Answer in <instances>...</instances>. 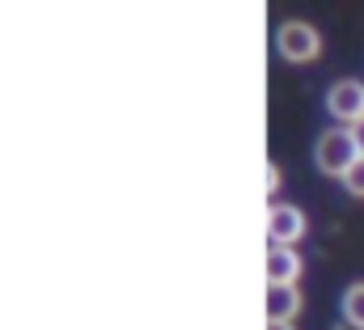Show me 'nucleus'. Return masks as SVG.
I'll use <instances>...</instances> for the list:
<instances>
[{"instance_id":"nucleus-8","label":"nucleus","mask_w":364,"mask_h":330,"mask_svg":"<svg viewBox=\"0 0 364 330\" xmlns=\"http://www.w3.org/2000/svg\"><path fill=\"white\" fill-rule=\"evenodd\" d=\"M343 186H348V195H356V199H364V157L348 174H343Z\"/></svg>"},{"instance_id":"nucleus-4","label":"nucleus","mask_w":364,"mask_h":330,"mask_svg":"<svg viewBox=\"0 0 364 330\" xmlns=\"http://www.w3.org/2000/svg\"><path fill=\"white\" fill-rule=\"evenodd\" d=\"M301 233H305L301 208H288V203H272L267 208V238H272V246H292V242H301Z\"/></svg>"},{"instance_id":"nucleus-2","label":"nucleus","mask_w":364,"mask_h":330,"mask_svg":"<svg viewBox=\"0 0 364 330\" xmlns=\"http://www.w3.org/2000/svg\"><path fill=\"white\" fill-rule=\"evenodd\" d=\"M275 51H279L288 64H309V60H318L322 38H318V30L305 26V21H284V26L275 30Z\"/></svg>"},{"instance_id":"nucleus-7","label":"nucleus","mask_w":364,"mask_h":330,"mask_svg":"<svg viewBox=\"0 0 364 330\" xmlns=\"http://www.w3.org/2000/svg\"><path fill=\"white\" fill-rule=\"evenodd\" d=\"M343 322L364 330V284H352V288L343 292Z\"/></svg>"},{"instance_id":"nucleus-5","label":"nucleus","mask_w":364,"mask_h":330,"mask_svg":"<svg viewBox=\"0 0 364 330\" xmlns=\"http://www.w3.org/2000/svg\"><path fill=\"white\" fill-rule=\"evenodd\" d=\"M301 275V254L292 246H272L267 250V284L275 288H296Z\"/></svg>"},{"instance_id":"nucleus-9","label":"nucleus","mask_w":364,"mask_h":330,"mask_svg":"<svg viewBox=\"0 0 364 330\" xmlns=\"http://www.w3.org/2000/svg\"><path fill=\"white\" fill-rule=\"evenodd\" d=\"M352 132V140H356V149H360V157H364V123H356V127H348Z\"/></svg>"},{"instance_id":"nucleus-10","label":"nucleus","mask_w":364,"mask_h":330,"mask_svg":"<svg viewBox=\"0 0 364 330\" xmlns=\"http://www.w3.org/2000/svg\"><path fill=\"white\" fill-rule=\"evenodd\" d=\"M275 186H279V169H275V165H267V191H272V195H275Z\"/></svg>"},{"instance_id":"nucleus-3","label":"nucleus","mask_w":364,"mask_h":330,"mask_svg":"<svg viewBox=\"0 0 364 330\" xmlns=\"http://www.w3.org/2000/svg\"><path fill=\"white\" fill-rule=\"evenodd\" d=\"M326 110L339 123H348V127L364 123V85L360 81H335L331 93H326Z\"/></svg>"},{"instance_id":"nucleus-11","label":"nucleus","mask_w":364,"mask_h":330,"mask_svg":"<svg viewBox=\"0 0 364 330\" xmlns=\"http://www.w3.org/2000/svg\"><path fill=\"white\" fill-rule=\"evenodd\" d=\"M267 330H292V322H267Z\"/></svg>"},{"instance_id":"nucleus-6","label":"nucleus","mask_w":364,"mask_h":330,"mask_svg":"<svg viewBox=\"0 0 364 330\" xmlns=\"http://www.w3.org/2000/svg\"><path fill=\"white\" fill-rule=\"evenodd\" d=\"M296 314H301V292L267 284V322H292Z\"/></svg>"},{"instance_id":"nucleus-1","label":"nucleus","mask_w":364,"mask_h":330,"mask_svg":"<svg viewBox=\"0 0 364 330\" xmlns=\"http://www.w3.org/2000/svg\"><path fill=\"white\" fill-rule=\"evenodd\" d=\"M314 161H318L322 174L343 178L352 165L360 161V149H356V140H352V132H348V127H331V132H322V136H318Z\"/></svg>"}]
</instances>
